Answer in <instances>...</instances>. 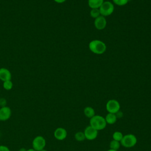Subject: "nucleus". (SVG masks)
<instances>
[{
	"label": "nucleus",
	"mask_w": 151,
	"mask_h": 151,
	"mask_svg": "<svg viewBox=\"0 0 151 151\" xmlns=\"http://www.w3.org/2000/svg\"><path fill=\"white\" fill-rule=\"evenodd\" d=\"M120 142L116 141L115 140H113L110 143V149L117 150L120 148Z\"/></svg>",
	"instance_id": "2eb2a0df"
},
{
	"label": "nucleus",
	"mask_w": 151,
	"mask_h": 151,
	"mask_svg": "<svg viewBox=\"0 0 151 151\" xmlns=\"http://www.w3.org/2000/svg\"><path fill=\"white\" fill-rule=\"evenodd\" d=\"M54 135L56 139L58 140H63L66 138L67 132L65 129L63 127H58L54 131Z\"/></svg>",
	"instance_id": "9d476101"
},
{
	"label": "nucleus",
	"mask_w": 151,
	"mask_h": 151,
	"mask_svg": "<svg viewBox=\"0 0 151 151\" xmlns=\"http://www.w3.org/2000/svg\"><path fill=\"white\" fill-rule=\"evenodd\" d=\"M123 137V134L120 132H115L113 134V140H115L116 141H118V142H120L122 139Z\"/></svg>",
	"instance_id": "6ab92c4d"
},
{
	"label": "nucleus",
	"mask_w": 151,
	"mask_h": 151,
	"mask_svg": "<svg viewBox=\"0 0 151 151\" xmlns=\"http://www.w3.org/2000/svg\"><path fill=\"white\" fill-rule=\"evenodd\" d=\"M115 114H116L117 118H122L123 117V113H122V111H121L120 110L118 111Z\"/></svg>",
	"instance_id": "4be33fe9"
},
{
	"label": "nucleus",
	"mask_w": 151,
	"mask_h": 151,
	"mask_svg": "<svg viewBox=\"0 0 151 151\" xmlns=\"http://www.w3.org/2000/svg\"><path fill=\"white\" fill-rule=\"evenodd\" d=\"M84 133L86 137V139L92 140L95 139L98 134V130L92 127L91 126H88L86 127L84 131Z\"/></svg>",
	"instance_id": "0eeeda50"
},
{
	"label": "nucleus",
	"mask_w": 151,
	"mask_h": 151,
	"mask_svg": "<svg viewBox=\"0 0 151 151\" xmlns=\"http://www.w3.org/2000/svg\"><path fill=\"white\" fill-rule=\"evenodd\" d=\"M84 113L85 116L88 118H91L95 116V111L91 107H86L84 109Z\"/></svg>",
	"instance_id": "4468645a"
},
{
	"label": "nucleus",
	"mask_w": 151,
	"mask_h": 151,
	"mask_svg": "<svg viewBox=\"0 0 151 151\" xmlns=\"http://www.w3.org/2000/svg\"><path fill=\"white\" fill-rule=\"evenodd\" d=\"M0 151H10L9 148L4 145H0Z\"/></svg>",
	"instance_id": "412c9836"
},
{
	"label": "nucleus",
	"mask_w": 151,
	"mask_h": 151,
	"mask_svg": "<svg viewBox=\"0 0 151 151\" xmlns=\"http://www.w3.org/2000/svg\"><path fill=\"white\" fill-rule=\"evenodd\" d=\"M107 151H117V150H112V149H109Z\"/></svg>",
	"instance_id": "bb28decb"
},
{
	"label": "nucleus",
	"mask_w": 151,
	"mask_h": 151,
	"mask_svg": "<svg viewBox=\"0 0 151 151\" xmlns=\"http://www.w3.org/2000/svg\"><path fill=\"white\" fill-rule=\"evenodd\" d=\"M120 106L119 103L114 99L110 100L106 104V110L110 113L116 114L120 110Z\"/></svg>",
	"instance_id": "423d86ee"
},
{
	"label": "nucleus",
	"mask_w": 151,
	"mask_h": 151,
	"mask_svg": "<svg viewBox=\"0 0 151 151\" xmlns=\"http://www.w3.org/2000/svg\"><path fill=\"white\" fill-rule=\"evenodd\" d=\"M40 151H47V150H45V149H42V150H40Z\"/></svg>",
	"instance_id": "cd10ccee"
},
{
	"label": "nucleus",
	"mask_w": 151,
	"mask_h": 151,
	"mask_svg": "<svg viewBox=\"0 0 151 151\" xmlns=\"http://www.w3.org/2000/svg\"><path fill=\"white\" fill-rule=\"evenodd\" d=\"M103 2L104 0H88V4L91 9L99 8Z\"/></svg>",
	"instance_id": "f8f14e48"
},
{
	"label": "nucleus",
	"mask_w": 151,
	"mask_h": 151,
	"mask_svg": "<svg viewBox=\"0 0 151 151\" xmlns=\"http://www.w3.org/2000/svg\"><path fill=\"white\" fill-rule=\"evenodd\" d=\"M90 51L96 54H102L106 50V45L105 43L99 40L91 41L88 45Z\"/></svg>",
	"instance_id": "f257e3e1"
},
{
	"label": "nucleus",
	"mask_w": 151,
	"mask_h": 151,
	"mask_svg": "<svg viewBox=\"0 0 151 151\" xmlns=\"http://www.w3.org/2000/svg\"><path fill=\"white\" fill-rule=\"evenodd\" d=\"M27 149H25V148H21L19 150V151H27Z\"/></svg>",
	"instance_id": "393cba45"
},
{
	"label": "nucleus",
	"mask_w": 151,
	"mask_h": 151,
	"mask_svg": "<svg viewBox=\"0 0 151 151\" xmlns=\"http://www.w3.org/2000/svg\"><path fill=\"white\" fill-rule=\"evenodd\" d=\"M100 15L103 17L110 15L114 11V5L110 1H104L100 7L99 8Z\"/></svg>",
	"instance_id": "7ed1b4c3"
},
{
	"label": "nucleus",
	"mask_w": 151,
	"mask_h": 151,
	"mask_svg": "<svg viewBox=\"0 0 151 151\" xmlns=\"http://www.w3.org/2000/svg\"><path fill=\"white\" fill-rule=\"evenodd\" d=\"M55 2L57 3H58V4H61V3H63L66 0H54Z\"/></svg>",
	"instance_id": "b1692460"
},
{
	"label": "nucleus",
	"mask_w": 151,
	"mask_h": 151,
	"mask_svg": "<svg viewBox=\"0 0 151 151\" xmlns=\"http://www.w3.org/2000/svg\"><path fill=\"white\" fill-rule=\"evenodd\" d=\"M90 14L91 17H92V18H94V19H96V18H97V17H99L100 15H101L99 8L91 9V10L90 11Z\"/></svg>",
	"instance_id": "f3484780"
},
{
	"label": "nucleus",
	"mask_w": 151,
	"mask_h": 151,
	"mask_svg": "<svg viewBox=\"0 0 151 151\" xmlns=\"http://www.w3.org/2000/svg\"><path fill=\"white\" fill-rule=\"evenodd\" d=\"M137 143V139L136 136L132 134H128L123 136L120 141L121 145L127 148H130L134 146Z\"/></svg>",
	"instance_id": "20e7f679"
},
{
	"label": "nucleus",
	"mask_w": 151,
	"mask_h": 151,
	"mask_svg": "<svg viewBox=\"0 0 151 151\" xmlns=\"http://www.w3.org/2000/svg\"><path fill=\"white\" fill-rule=\"evenodd\" d=\"M11 73L8 69L4 67L0 68V80L3 82L10 80L11 79Z\"/></svg>",
	"instance_id": "9b49d317"
},
{
	"label": "nucleus",
	"mask_w": 151,
	"mask_h": 151,
	"mask_svg": "<svg viewBox=\"0 0 151 151\" xmlns=\"http://www.w3.org/2000/svg\"><path fill=\"white\" fill-rule=\"evenodd\" d=\"M11 110L9 107H1L0 109V120L6 121L8 120L11 117Z\"/></svg>",
	"instance_id": "6e6552de"
},
{
	"label": "nucleus",
	"mask_w": 151,
	"mask_h": 151,
	"mask_svg": "<svg viewBox=\"0 0 151 151\" xmlns=\"http://www.w3.org/2000/svg\"><path fill=\"white\" fill-rule=\"evenodd\" d=\"M75 139L77 141L82 142L86 139V137L84 135V132H78L75 134Z\"/></svg>",
	"instance_id": "dca6fc26"
},
{
	"label": "nucleus",
	"mask_w": 151,
	"mask_h": 151,
	"mask_svg": "<svg viewBox=\"0 0 151 151\" xmlns=\"http://www.w3.org/2000/svg\"><path fill=\"white\" fill-rule=\"evenodd\" d=\"M105 120H106V122L107 124H113L114 123H116V120H117V117L116 116L115 114H113V113H109L106 117L104 118Z\"/></svg>",
	"instance_id": "ddd939ff"
},
{
	"label": "nucleus",
	"mask_w": 151,
	"mask_h": 151,
	"mask_svg": "<svg viewBox=\"0 0 151 151\" xmlns=\"http://www.w3.org/2000/svg\"><path fill=\"white\" fill-rule=\"evenodd\" d=\"M107 25V21L105 17L100 15L94 19V26L99 30H101L105 28Z\"/></svg>",
	"instance_id": "1a4fd4ad"
},
{
	"label": "nucleus",
	"mask_w": 151,
	"mask_h": 151,
	"mask_svg": "<svg viewBox=\"0 0 151 151\" xmlns=\"http://www.w3.org/2000/svg\"><path fill=\"white\" fill-rule=\"evenodd\" d=\"M6 100L4 99H0V105L1 106V107H4V106H6Z\"/></svg>",
	"instance_id": "5701e85b"
},
{
	"label": "nucleus",
	"mask_w": 151,
	"mask_h": 151,
	"mask_svg": "<svg viewBox=\"0 0 151 151\" xmlns=\"http://www.w3.org/2000/svg\"><path fill=\"white\" fill-rule=\"evenodd\" d=\"M27 151H37V150H35V149H34L32 148V149H28Z\"/></svg>",
	"instance_id": "a878e982"
},
{
	"label": "nucleus",
	"mask_w": 151,
	"mask_h": 151,
	"mask_svg": "<svg viewBox=\"0 0 151 151\" xmlns=\"http://www.w3.org/2000/svg\"><path fill=\"white\" fill-rule=\"evenodd\" d=\"M107 123L105 119L99 115L94 116L90 119V126L97 130L104 129L106 126Z\"/></svg>",
	"instance_id": "f03ea898"
},
{
	"label": "nucleus",
	"mask_w": 151,
	"mask_h": 151,
	"mask_svg": "<svg viewBox=\"0 0 151 151\" xmlns=\"http://www.w3.org/2000/svg\"><path fill=\"white\" fill-rule=\"evenodd\" d=\"M12 87H13V83L11 80L3 82V87L4 89L6 90H10L12 88Z\"/></svg>",
	"instance_id": "a211bd4d"
},
{
	"label": "nucleus",
	"mask_w": 151,
	"mask_h": 151,
	"mask_svg": "<svg viewBox=\"0 0 151 151\" xmlns=\"http://www.w3.org/2000/svg\"><path fill=\"white\" fill-rule=\"evenodd\" d=\"M32 145L34 149L37 151H40L44 149L46 145L45 139L42 136H37L33 139Z\"/></svg>",
	"instance_id": "39448f33"
},
{
	"label": "nucleus",
	"mask_w": 151,
	"mask_h": 151,
	"mask_svg": "<svg viewBox=\"0 0 151 151\" xmlns=\"http://www.w3.org/2000/svg\"><path fill=\"white\" fill-rule=\"evenodd\" d=\"M129 0H113V2L119 6H123L127 4Z\"/></svg>",
	"instance_id": "aec40b11"
}]
</instances>
